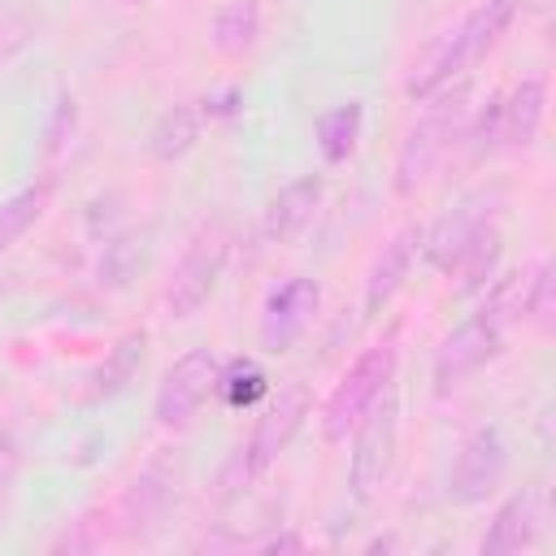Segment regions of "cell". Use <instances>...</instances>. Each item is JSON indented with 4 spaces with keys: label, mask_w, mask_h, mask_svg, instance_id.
Returning <instances> with one entry per match:
<instances>
[{
    "label": "cell",
    "mask_w": 556,
    "mask_h": 556,
    "mask_svg": "<svg viewBox=\"0 0 556 556\" xmlns=\"http://www.w3.org/2000/svg\"><path fill=\"white\" fill-rule=\"evenodd\" d=\"M517 9H521V0H478L447 35L421 56V65H413V74H408V83H404L408 100H430V96H439L452 78L469 74V70L508 35V26L517 22Z\"/></svg>",
    "instance_id": "6da1fadb"
},
{
    "label": "cell",
    "mask_w": 556,
    "mask_h": 556,
    "mask_svg": "<svg viewBox=\"0 0 556 556\" xmlns=\"http://www.w3.org/2000/svg\"><path fill=\"white\" fill-rule=\"evenodd\" d=\"M513 313H521L517 308V291L513 287H495V295L478 313H469L452 334H443V343L434 352V391H452L469 374H478L482 365H491L504 352L508 317Z\"/></svg>",
    "instance_id": "7a4b0ae2"
},
{
    "label": "cell",
    "mask_w": 556,
    "mask_h": 556,
    "mask_svg": "<svg viewBox=\"0 0 556 556\" xmlns=\"http://www.w3.org/2000/svg\"><path fill=\"white\" fill-rule=\"evenodd\" d=\"M395 365H400L395 334H387L382 343H369V348L348 365V374L334 382V391H330L326 404H321V434H326L330 443H343L348 430H356V421L365 417V408L395 382Z\"/></svg>",
    "instance_id": "3957f363"
},
{
    "label": "cell",
    "mask_w": 556,
    "mask_h": 556,
    "mask_svg": "<svg viewBox=\"0 0 556 556\" xmlns=\"http://www.w3.org/2000/svg\"><path fill=\"white\" fill-rule=\"evenodd\" d=\"M395 439H400V395L391 382L356 421V443H352V465H348V486L356 504H369L382 491L391 460H395Z\"/></svg>",
    "instance_id": "277c9868"
},
{
    "label": "cell",
    "mask_w": 556,
    "mask_h": 556,
    "mask_svg": "<svg viewBox=\"0 0 556 556\" xmlns=\"http://www.w3.org/2000/svg\"><path fill=\"white\" fill-rule=\"evenodd\" d=\"M217 369L222 356L213 348H191L182 352L156 382V400H152V417L161 430H187L200 408L208 404V395L217 391Z\"/></svg>",
    "instance_id": "5b68a950"
},
{
    "label": "cell",
    "mask_w": 556,
    "mask_h": 556,
    "mask_svg": "<svg viewBox=\"0 0 556 556\" xmlns=\"http://www.w3.org/2000/svg\"><path fill=\"white\" fill-rule=\"evenodd\" d=\"M304 417H308V391H304L300 382L282 387V391H278V400L261 413V421H256L252 439L235 452V460H230V469H226V473H235L239 482H235L230 491H239L243 482H252L256 473H265V469L287 452V443L295 439V430L304 426Z\"/></svg>",
    "instance_id": "8992f818"
},
{
    "label": "cell",
    "mask_w": 556,
    "mask_h": 556,
    "mask_svg": "<svg viewBox=\"0 0 556 556\" xmlns=\"http://www.w3.org/2000/svg\"><path fill=\"white\" fill-rule=\"evenodd\" d=\"M222 269H226V235L217 226H208V230H200L187 243V252L178 256L169 282H165V308H169V317H178V321L195 317L208 304V295L217 291Z\"/></svg>",
    "instance_id": "52a82bcc"
},
{
    "label": "cell",
    "mask_w": 556,
    "mask_h": 556,
    "mask_svg": "<svg viewBox=\"0 0 556 556\" xmlns=\"http://www.w3.org/2000/svg\"><path fill=\"white\" fill-rule=\"evenodd\" d=\"M508 473V443L500 434V426H478L465 434L452 473H447V500L456 508H473L486 495H495V486Z\"/></svg>",
    "instance_id": "ba28073f"
},
{
    "label": "cell",
    "mask_w": 556,
    "mask_h": 556,
    "mask_svg": "<svg viewBox=\"0 0 556 556\" xmlns=\"http://www.w3.org/2000/svg\"><path fill=\"white\" fill-rule=\"evenodd\" d=\"M317 308H321V282H317V278H308V274L282 278V282L265 295V304H261V326H256V330H261V348H265L269 356L291 352V348L304 339V330L313 326Z\"/></svg>",
    "instance_id": "9c48e42d"
},
{
    "label": "cell",
    "mask_w": 556,
    "mask_h": 556,
    "mask_svg": "<svg viewBox=\"0 0 556 556\" xmlns=\"http://www.w3.org/2000/svg\"><path fill=\"white\" fill-rule=\"evenodd\" d=\"M456 126H460V104H447L439 100V109H430L400 143V156H395V191L400 195H413L430 174L434 165L443 161L447 143L456 139Z\"/></svg>",
    "instance_id": "30bf717a"
},
{
    "label": "cell",
    "mask_w": 556,
    "mask_h": 556,
    "mask_svg": "<svg viewBox=\"0 0 556 556\" xmlns=\"http://www.w3.org/2000/svg\"><path fill=\"white\" fill-rule=\"evenodd\" d=\"M491 200H495V195L473 191V195H465L452 213H443L430 230H421V256H426L434 269L452 274L456 261L465 256V248L491 226Z\"/></svg>",
    "instance_id": "8fae6325"
},
{
    "label": "cell",
    "mask_w": 556,
    "mask_h": 556,
    "mask_svg": "<svg viewBox=\"0 0 556 556\" xmlns=\"http://www.w3.org/2000/svg\"><path fill=\"white\" fill-rule=\"evenodd\" d=\"M539 530H543V491H539V486H526V491L508 495V500L495 508V517H491V526H486L478 552H482V556H513V552H526V547L539 543Z\"/></svg>",
    "instance_id": "7c38bea8"
},
{
    "label": "cell",
    "mask_w": 556,
    "mask_h": 556,
    "mask_svg": "<svg viewBox=\"0 0 556 556\" xmlns=\"http://www.w3.org/2000/svg\"><path fill=\"white\" fill-rule=\"evenodd\" d=\"M417 252H421V226L417 222H408V226H400L382 248H378V256H374V265H369V274H365V317H382V308L395 300V291L404 287V278H408V269H413V261H417Z\"/></svg>",
    "instance_id": "4fadbf2b"
},
{
    "label": "cell",
    "mask_w": 556,
    "mask_h": 556,
    "mask_svg": "<svg viewBox=\"0 0 556 556\" xmlns=\"http://www.w3.org/2000/svg\"><path fill=\"white\" fill-rule=\"evenodd\" d=\"M543 117H547V83L539 74H530L508 96H500V152L534 148Z\"/></svg>",
    "instance_id": "5bb4252c"
},
{
    "label": "cell",
    "mask_w": 556,
    "mask_h": 556,
    "mask_svg": "<svg viewBox=\"0 0 556 556\" xmlns=\"http://www.w3.org/2000/svg\"><path fill=\"white\" fill-rule=\"evenodd\" d=\"M321 191H326L321 174H300V178H291V182L269 200V208H265V239H269V243H295V239L308 230V222L317 217Z\"/></svg>",
    "instance_id": "9a60e30c"
},
{
    "label": "cell",
    "mask_w": 556,
    "mask_h": 556,
    "mask_svg": "<svg viewBox=\"0 0 556 556\" xmlns=\"http://www.w3.org/2000/svg\"><path fill=\"white\" fill-rule=\"evenodd\" d=\"M200 130H204V109H200V100H174V104L152 122V130H148V156L161 161V165H174V161H182V156L195 148Z\"/></svg>",
    "instance_id": "2e32d148"
},
{
    "label": "cell",
    "mask_w": 556,
    "mask_h": 556,
    "mask_svg": "<svg viewBox=\"0 0 556 556\" xmlns=\"http://www.w3.org/2000/svg\"><path fill=\"white\" fill-rule=\"evenodd\" d=\"M143 356H148V330H126V334L109 348V356L100 361V369H96V378H91V400H113V395H122V391L139 378Z\"/></svg>",
    "instance_id": "e0dca14e"
},
{
    "label": "cell",
    "mask_w": 556,
    "mask_h": 556,
    "mask_svg": "<svg viewBox=\"0 0 556 556\" xmlns=\"http://www.w3.org/2000/svg\"><path fill=\"white\" fill-rule=\"evenodd\" d=\"M261 0H226L208 22V43L217 56H243L261 39Z\"/></svg>",
    "instance_id": "ac0fdd59"
},
{
    "label": "cell",
    "mask_w": 556,
    "mask_h": 556,
    "mask_svg": "<svg viewBox=\"0 0 556 556\" xmlns=\"http://www.w3.org/2000/svg\"><path fill=\"white\" fill-rule=\"evenodd\" d=\"M361 126H365V104L361 100H343L334 109H326L317 117V152L326 165H343L356 143H361Z\"/></svg>",
    "instance_id": "d6986e66"
},
{
    "label": "cell",
    "mask_w": 556,
    "mask_h": 556,
    "mask_svg": "<svg viewBox=\"0 0 556 556\" xmlns=\"http://www.w3.org/2000/svg\"><path fill=\"white\" fill-rule=\"evenodd\" d=\"M48 200H52V182H48V178H43V182H30V187H22V191H13L9 200H0V256L43 217Z\"/></svg>",
    "instance_id": "ffe728a7"
},
{
    "label": "cell",
    "mask_w": 556,
    "mask_h": 556,
    "mask_svg": "<svg viewBox=\"0 0 556 556\" xmlns=\"http://www.w3.org/2000/svg\"><path fill=\"white\" fill-rule=\"evenodd\" d=\"M217 391H222L226 408H252L256 400L269 395V378L252 356H235L217 369Z\"/></svg>",
    "instance_id": "44dd1931"
},
{
    "label": "cell",
    "mask_w": 556,
    "mask_h": 556,
    "mask_svg": "<svg viewBox=\"0 0 556 556\" xmlns=\"http://www.w3.org/2000/svg\"><path fill=\"white\" fill-rule=\"evenodd\" d=\"M500 248H504V243H500V226L491 222V226H486V230L465 248V256H460V261H456V269H452V274L460 278V291H482V287H486V278L495 274Z\"/></svg>",
    "instance_id": "7402d4cb"
},
{
    "label": "cell",
    "mask_w": 556,
    "mask_h": 556,
    "mask_svg": "<svg viewBox=\"0 0 556 556\" xmlns=\"http://www.w3.org/2000/svg\"><path fill=\"white\" fill-rule=\"evenodd\" d=\"M517 308L530 317V326L552 330L556 317V278H552V261H539L534 274L526 278V287L517 291Z\"/></svg>",
    "instance_id": "603a6c76"
},
{
    "label": "cell",
    "mask_w": 556,
    "mask_h": 556,
    "mask_svg": "<svg viewBox=\"0 0 556 556\" xmlns=\"http://www.w3.org/2000/svg\"><path fill=\"white\" fill-rule=\"evenodd\" d=\"M74 122H78V100L70 91L56 96V109H52V122H48V156H61L70 135H74Z\"/></svg>",
    "instance_id": "cb8c5ba5"
},
{
    "label": "cell",
    "mask_w": 556,
    "mask_h": 556,
    "mask_svg": "<svg viewBox=\"0 0 556 556\" xmlns=\"http://www.w3.org/2000/svg\"><path fill=\"white\" fill-rule=\"evenodd\" d=\"M256 547L261 552H304V539L300 534H274V539H261Z\"/></svg>",
    "instance_id": "d4e9b609"
},
{
    "label": "cell",
    "mask_w": 556,
    "mask_h": 556,
    "mask_svg": "<svg viewBox=\"0 0 556 556\" xmlns=\"http://www.w3.org/2000/svg\"><path fill=\"white\" fill-rule=\"evenodd\" d=\"M126 4H139V0H126Z\"/></svg>",
    "instance_id": "484cf974"
}]
</instances>
